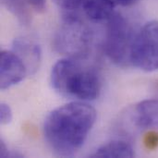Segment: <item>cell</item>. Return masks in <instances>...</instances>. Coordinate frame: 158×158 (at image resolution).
I'll use <instances>...</instances> for the list:
<instances>
[{
	"mask_svg": "<svg viewBox=\"0 0 158 158\" xmlns=\"http://www.w3.org/2000/svg\"><path fill=\"white\" fill-rule=\"evenodd\" d=\"M96 121V111L87 102L73 101L51 111L44 123V136L55 155L75 156Z\"/></svg>",
	"mask_w": 158,
	"mask_h": 158,
	"instance_id": "cell-1",
	"label": "cell"
},
{
	"mask_svg": "<svg viewBox=\"0 0 158 158\" xmlns=\"http://www.w3.org/2000/svg\"><path fill=\"white\" fill-rule=\"evenodd\" d=\"M50 82L58 94L81 102L97 99L102 88L97 71L71 57L60 59L53 66Z\"/></svg>",
	"mask_w": 158,
	"mask_h": 158,
	"instance_id": "cell-2",
	"label": "cell"
},
{
	"mask_svg": "<svg viewBox=\"0 0 158 158\" xmlns=\"http://www.w3.org/2000/svg\"><path fill=\"white\" fill-rule=\"evenodd\" d=\"M92 32L81 20L73 15H68L54 37V47L66 57H85L92 44Z\"/></svg>",
	"mask_w": 158,
	"mask_h": 158,
	"instance_id": "cell-3",
	"label": "cell"
},
{
	"mask_svg": "<svg viewBox=\"0 0 158 158\" xmlns=\"http://www.w3.org/2000/svg\"><path fill=\"white\" fill-rule=\"evenodd\" d=\"M133 39L128 20L121 14L114 13L107 20L105 39V52L111 62L118 67L131 64L130 57Z\"/></svg>",
	"mask_w": 158,
	"mask_h": 158,
	"instance_id": "cell-4",
	"label": "cell"
},
{
	"mask_svg": "<svg viewBox=\"0 0 158 158\" xmlns=\"http://www.w3.org/2000/svg\"><path fill=\"white\" fill-rule=\"evenodd\" d=\"M130 61L145 72L158 70V20L146 22L135 35Z\"/></svg>",
	"mask_w": 158,
	"mask_h": 158,
	"instance_id": "cell-5",
	"label": "cell"
},
{
	"mask_svg": "<svg viewBox=\"0 0 158 158\" xmlns=\"http://www.w3.org/2000/svg\"><path fill=\"white\" fill-rule=\"evenodd\" d=\"M28 75L27 68L21 58L14 52L2 50L0 53V88L2 91L9 89Z\"/></svg>",
	"mask_w": 158,
	"mask_h": 158,
	"instance_id": "cell-6",
	"label": "cell"
},
{
	"mask_svg": "<svg viewBox=\"0 0 158 158\" xmlns=\"http://www.w3.org/2000/svg\"><path fill=\"white\" fill-rule=\"evenodd\" d=\"M12 51L24 62L28 75H32L39 69L42 60V51L37 43L25 37L16 38L12 44Z\"/></svg>",
	"mask_w": 158,
	"mask_h": 158,
	"instance_id": "cell-7",
	"label": "cell"
},
{
	"mask_svg": "<svg viewBox=\"0 0 158 158\" xmlns=\"http://www.w3.org/2000/svg\"><path fill=\"white\" fill-rule=\"evenodd\" d=\"M132 121L137 129H158V99L143 100L132 111Z\"/></svg>",
	"mask_w": 158,
	"mask_h": 158,
	"instance_id": "cell-8",
	"label": "cell"
},
{
	"mask_svg": "<svg viewBox=\"0 0 158 158\" xmlns=\"http://www.w3.org/2000/svg\"><path fill=\"white\" fill-rule=\"evenodd\" d=\"M83 10L85 15L93 21L108 20L115 13V0H84Z\"/></svg>",
	"mask_w": 158,
	"mask_h": 158,
	"instance_id": "cell-9",
	"label": "cell"
},
{
	"mask_svg": "<svg viewBox=\"0 0 158 158\" xmlns=\"http://www.w3.org/2000/svg\"><path fill=\"white\" fill-rule=\"evenodd\" d=\"M135 156L132 145L124 140H115L98 147L91 157L94 158H125Z\"/></svg>",
	"mask_w": 158,
	"mask_h": 158,
	"instance_id": "cell-10",
	"label": "cell"
},
{
	"mask_svg": "<svg viewBox=\"0 0 158 158\" xmlns=\"http://www.w3.org/2000/svg\"><path fill=\"white\" fill-rule=\"evenodd\" d=\"M4 6L18 19L22 24L30 23V13L28 11L29 6L25 0H2Z\"/></svg>",
	"mask_w": 158,
	"mask_h": 158,
	"instance_id": "cell-11",
	"label": "cell"
},
{
	"mask_svg": "<svg viewBox=\"0 0 158 158\" xmlns=\"http://www.w3.org/2000/svg\"><path fill=\"white\" fill-rule=\"evenodd\" d=\"M13 119V112L10 106L6 103L0 104V123L1 125H8Z\"/></svg>",
	"mask_w": 158,
	"mask_h": 158,
	"instance_id": "cell-12",
	"label": "cell"
},
{
	"mask_svg": "<svg viewBox=\"0 0 158 158\" xmlns=\"http://www.w3.org/2000/svg\"><path fill=\"white\" fill-rule=\"evenodd\" d=\"M55 2L65 10H74L82 5L84 0H55Z\"/></svg>",
	"mask_w": 158,
	"mask_h": 158,
	"instance_id": "cell-13",
	"label": "cell"
},
{
	"mask_svg": "<svg viewBox=\"0 0 158 158\" xmlns=\"http://www.w3.org/2000/svg\"><path fill=\"white\" fill-rule=\"evenodd\" d=\"M144 144L148 149H155L158 146V133L156 131H149L144 138Z\"/></svg>",
	"mask_w": 158,
	"mask_h": 158,
	"instance_id": "cell-14",
	"label": "cell"
},
{
	"mask_svg": "<svg viewBox=\"0 0 158 158\" xmlns=\"http://www.w3.org/2000/svg\"><path fill=\"white\" fill-rule=\"evenodd\" d=\"M29 8L36 12H43L46 7V0H25Z\"/></svg>",
	"mask_w": 158,
	"mask_h": 158,
	"instance_id": "cell-15",
	"label": "cell"
},
{
	"mask_svg": "<svg viewBox=\"0 0 158 158\" xmlns=\"http://www.w3.org/2000/svg\"><path fill=\"white\" fill-rule=\"evenodd\" d=\"M0 156H1V157L10 156V153L8 151V148L3 140H1V143H0Z\"/></svg>",
	"mask_w": 158,
	"mask_h": 158,
	"instance_id": "cell-16",
	"label": "cell"
},
{
	"mask_svg": "<svg viewBox=\"0 0 158 158\" xmlns=\"http://www.w3.org/2000/svg\"><path fill=\"white\" fill-rule=\"evenodd\" d=\"M115 1H116V3H118V5H120L122 6H130L136 4L140 0H115Z\"/></svg>",
	"mask_w": 158,
	"mask_h": 158,
	"instance_id": "cell-17",
	"label": "cell"
}]
</instances>
